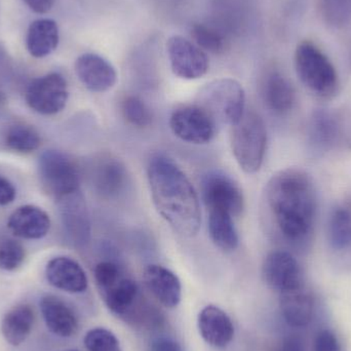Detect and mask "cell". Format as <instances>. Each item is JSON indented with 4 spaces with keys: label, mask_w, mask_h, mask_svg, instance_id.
<instances>
[{
    "label": "cell",
    "mask_w": 351,
    "mask_h": 351,
    "mask_svg": "<svg viewBox=\"0 0 351 351\" xmlns=\"http://www.w3.org/2000/svg\"><path fill=\"white\" fill-rule=\"evenodd\" d=\"M4 143L8 149L21 154H29L38 149L41 138L38 132L26 123H14L8 128L4 137Z\"/></svg>",
    "instance_id": "cell-28"
},
{
    "label": "cell",
    "mask_w": 351,
    "mask_h": 351,
    "mask_svg": "<svg viewBox=\"0 0 351 351\" xmlns=\"http://www.w3.org/2000/svg\"><path fill=\"white\" fill-rule=\"evenodd\" d=\"M263 98L270 110L278 114H286L294 107L296 95L290 80L276 71L268 74L264 82Z\"/></svg>",
    "instance_id": "cell-24"
},
{
    "label": "cell",
    "mask_w": 351,
    "mask_h": 351,
    "mask_svg": "<svg viewBox=\"0 0 351 351\" xmlns=\"http://www.w3.org/2000/svg\"><path fill=\"white\" fill-rule=\"evenodd\" d=\"M327 234L334 251L351 249V200H344L334 206L328 220Z\"/></svg>",
    "instance_id": "cell-26"
},
{
    "label": "cell",
    "mask_w": 351,
    "mask_h": 351,
    "mask_svg": "<svg viewBox=\"0 0 351 351\" xmlns=\"http://www.w3.org/2000/svg\"><path fill=\"white\" fill-rule=\"evenodd\" d=\"M170 127L176 137L191 144H206L216 135L217 123L202 107L186 105L171 115Z\"/></svg>",
    "instance_id": "cell-10"
},
{
    "label": "cell",
    "mask_w": 351,
    "mask_h": 351,
    "mask_svg": "<svg viewBox=\"0 0 351 351\" xmlns=\"http://www.w3.org/2000/svg\"><path fill=\"white\" fill-rule=\"evenodd\" d=\"M22 1L36 14H47L55 5L56 0H22Z\"/></svg>",
    "instance_id": "cell-37"
},
{
    "label": "cell",
    "mask_w": 351,
    "mask_h": 351,
    "mask_svg": "<svg viewBox=\"0 0 351 351\" xmlns=\"http://www.w3.org/2000/svg\"><path fill=\"white\" fill-rule=\"evenodd\" d=\"M33 323V309L27 304L16 305L10 309L2 319V336L10 346H21L30 335Z\"/></svg>",
    "instance_id": "cell-25"
},
{
    "label": "cell",
    "mask_w": 351,
    "mask_h": 351,
    "mask_svg": "<svg viewBox=\"0 0 351 351\" xmlns=\"http://www.w3.org/2000/svg\"><path fill=\"white\" fill-rule=\"evenodd\" d=\"M25 260V249L22 243L10 237L0 239V269L14 271Z\"/></svg>",
    "instance_id": "cell-32"
},
{
    "label": "cell",
    "mask_w": 351,
    "mask_h": 351,
    "mask_svg": "<svg viewBox=\"0 0 351 351\" xmlns=\"http://www.w3.org/2000/svg\"><path fill=\"white\" fill-rule=\"evenodd\" d=\"M144 284L152 296L168 308L178 306L182 296V287L174 272L164 266H147L143 274Z\"/></svg>",
    "instance_id": "cell-16"
},
{
    "label": "cell",
    "mask_w": 351,
    "mask_h": 351,
    "mask_svg": "<svg viewBox=\"0 0 351 351\" xmlns=\"http://www.w3.org/2000/svg\"><path fill=\"white\" fill-rule=\"evenodd\" d=\"M315 351H341V348L335 334L330 330H324L315 339Z\"/></svg>",
    "instance_id": "cell-34"
},
{
    "label": "cell",
    "mask_w": 351,
    "mask_h": 351,
    "mask_svg": "<svg viewBox=\"0 0 351 351\" xmlns=\"http://www.w3.org/2000/svg\"><path fill=\"white\" fill-rule=\"evenodd\" d=\"M193 43L204 51L222 53L225 49V39L218 31L204 24H195L190 30Z\"/></svg>",
    "instance_id": "cell-30"
},
{
    "label": "cell",
    "mask_w": 351,
    "mask_h": 351,
    "mask_svg": "<svg viewBox=\"0 0 351 351\" xmlns=\"http://www.w3.org/2000/svg\"><path fill=\"white\" fill-rule=\"evenodd\" d=\"M69 90L65 77L57 72L35 78L26 90V102L35 112L53 115L61 112L67 104Z\"/></svg>",
    "instance_id": "cell-9"
},
{
    "label": "cell",
    "mask_w": 351,
    "mask_h": 351,
    "mask_svg": "<svg viewBox=\"0 0 351 351\" xmlns=\"http://www.w3.org/2000/svg\"><path fill=\"white\" fill-rule=\"evenodd\" d=\"M315 301L304 286L280 293V311L285 321L295 328L305 327L313 319Z\"/></svg>",
    "instance_id": "cell-22"
},
{
    "label": "cell",
    "mask_w": 351,
    "mask_h": 351,
    "mask_svg": "<svg viewBox=\"0 0 351 351\" xmlns=\"http://www.w3.org/2000/svg\"><path fill=\"white\" fill-rule=\"evenodd\" d=\"M76 75L90 92L104 93L111 90L117 82V72L112 64L97 53L80 56L74 65Z\"/></svg>",
    "instance_id": "cell-15"
},
{
    "label": "cell",
    "mask_w": 351,
    "mask_h": 351,
    "mask_svg": "<svg viewBox=\"0 0 351 351\" xmlns=\"http://www.w3.org/2000/svg\"><path fill=\"white\" fill-rule=\"evenodd\" d=\"M198 329L202 339L216 348H226L234 336V327L230 317L215 305H208L200 311Z\"/></svg>",
    "instance_id": "cell-18"
},
{
    "label": "cell",
    "mask_w": 351,
    "mask_h": 351,
    "mask_svg": "<svg viewBox=\"0 0 351 351\" xmlns=\"http://www.w3.org/2000/svg\"><path fill=\"white\" fill-rule=\"evenodd\" d=\"M267 149V131L262 117L254 110L245 114L231 130V150L239 168L247 174L261 169Z\"/></svg>",
    "instance_id": "cell-5"
},
{
    "label": "cell",
    "mask_w": 351,
    "mask_h": 351,
    "mask_svg": "<svg viewBox=\"0 0 351 351\" xmlns=\"http://www.w3.org/2000/svg\"><path fill=\"white\" fill-rule=\"evenodd\" d=\"M280 351H304L303 350L302 344L296 338H288L285 340L282 343Z\"/></svg>",
    "instance_id": "cell-38"
},
{
    "label": "cell",
    "mask_w": 351,
    "mask_h": 351,
    "mask_svg": "<svg viewBox=\"0 0 351 351\" xmlns=\"http://www.w3.org/2000/svg\"><path fill=\"white\" fill-rule=\"evenodd\" d=\"M149 351H183L181 346L168 337H158L150 343Z\"/></svg>",
    "instance_id": "cell-36"
},
{
    "label": "cell",
    "mask_w": 351,
    "mask_h": 351,
    "mask_svg": "<svg viewBox=\"0 0 351 351\" xmlns=\"http://www.w3.org/2000/svg\"><path fill=\"white\" fill-rule=\"evenodd\" d=\"M92 179L95 188L101 195L114 197L125 189L128 173L121 160L113 156H102L95 164Z\"/></svg>",
    "instance_id": "cell-21"
},
{
    "label": "cell",
    "mask_w": 351,
    "mask_h": 351,
    "mask_svg": "<svg viewBox=\"0 0 351 351\" xmlns=\"http://www.w3.org/2000/svg\"><path fill=\"white\" fill-rule=\"evenodd\" d=\"M16 196V190L14 184L0 175V206H8L14 202Z\"/></svg>",
    "instance_id": "cell-35"
},
{
    "label": "cell",
    "mask_w": 351,
    "mask_h": 351,
    "mask_svg": "<svg viewBox=\"0 0 351 351\" xmlns=\"http://www.w3.org/2000/svg\"><path fill=\"white\" fill-rule=\"evenodd\" d=\"M152 202L180 237L193 239L202 226L199 198L185 173L168 156H154L147 169Z\"/></svg>",
    "instance_id": "cell-2"
},
{
    "label": "cell",
    "mask_w": 351,
    "mask_h": 351,
    "mask_svg": "<svg viewBox=\"0 0 351 351\" xmlns=\"http://www.w3.org/2000/svg\"><path fill=\"white\" fill-rule=\"evenodd\" d=\"M62 351H78V350H62Z\"/></svg>",
    "instance_id": "cell-40"
},
{
    "label": "cell",
    "mask_w": 351,
    "mask_h": 351,
    "mask_svg": "<svg viewBox=\"0 0 351 351\" xmlns=\"http://www.w3.org/2000/svg\"><path fill=\"white\" fill-rule=\"evenodd\" d=\"M234 217L228 213L208 210V228L210 239L219 249L232 252L239 247V234L235 228Z\"/></svg>",
    "instance_id": "cell-27"
},
{
    "label": "cell",
    "mask_w": 351,
    "mask_h": 351,
    "mask_svg": "<svg viewBox=\"0 0 351 351\" xmlns=\"http://www.w3.org/2000/svg\"><path fill=\"white\" fill-rule=\"evenodd\" d=\"M262 274L266 284L280 293L302 286L300 265L292 254L274 251L264 260Z\"/></svg>",
    "instance_id": "cell-13"
},
{
    "label": "cell",
    "mask_w": 351,
    "mask_h": 351,
    "mask_svg": "<svg viewBox=\"0 0 351 351\" xmlns=\"http://www.w3.org/2000/svg\"><path fill=\"white\" fill-rule=\"evenodd\" d=\"M37 169L41 185L57 199L80 191V171L67 154L47 150L39 156Z\"/></svg>",
    "instance_id": "cell-7"
},
{
    "label": "cell",
    "mask_w": 351,
    "mask_h": 351,
    "mask_svg": "<svg viewBox=\"0 0 351 351\" xmlns=\"http://www.w3.org/2000/svg\"><path fill=\"white\" fill-rule=\"evenodd\" d=\"M202 198L208 210H219L237 217L243 212L245 198L234 180L222 172L208 173L202 181Z\"/></svg>",
    "instance_id": "cell-11"
},
{
    "label": "cell",
    "mask_w": 351,
    "mask_h": 351,
    "mask_svg": "<svg viewBox=\"0 0 351 351\" xmlns=\"http://www.w3.org/2000/svg\"><path fill=\"white\" fill-rule=\"evenodd\" d=\"M59 40L57 23L51 19H38L29 26L26 47L32 57L40 59L51 55L57 49Z\"/></svg>",
    "instance_id": "cell-23"
},
{
    "label": "cell",
    "mask_w": 351,
    "mask_h": 351,
    "mask_svg": "<svg viewBox=\"0 0 351 351\" xmlns=\"http://www.w3.org/2000/svg\"><path fill=\"white\" fill-rule=\"evenodd\" d=\"M167 51L173 73L178 77L198 80L208 72L210 67L208 56L193 41L181 35H174L167 43Z\"/></svg>",
    "instance_id": "cell-12"
},
{
    "label": "cell",
    "mask_w": 351,
    "mask_h": 351,
    "mask_svg": "<svg viewBox=\"0 0 351 351\" xmlns=\"http://www.w3.org/2000/svg\"><path fill=\"white\" fill-rule=\"evenodd\" d=\"M295 69L300 82L313 95L332 99L339 90V77L333 63L317 45L301 41L295 51Z\"/></svg>",
    "instance_id": "cell-4"
},
{
    "label": "cell",
    "mask_w": 351,
    "mask_h": 351,
    "mask_svg": "<svg viewBox=\"0 0 351 351\" xmlns=\"http://www.w3.org/2000/svg\"><path fill=\"white\" fill-rule=\"evenodd\" d=\"M84 341L88 351H123L117 336L103 328L90 330Z\"/></svg>",
    "instance_id": "cell-33"
},
{
    "label": "cell",
    "mask_w": 351,
    "mask_h": 351,
    "mask_svg": "<svg viewBox=\"0 0 351 351\" xmlns=\"http://www.w3.org/2000/svg\"><path fill=\"white\" fill-rule=\"evenodd\" d=\"M47 282L68 293H82L88 289V276L84 268L69 257H56L45 267Z\"/></svg>",
    "instance_id": "cell-17"
},
{
    "label": "cell",
    "mask_w": 351,
    "mask_h": 351,
    "mask_svg": "<svg viewBox=\"0 0 351 351\" xmlns=\"http://www.w3.org/2000/svg\"><path fill=\"white\" fill-rule=\"evenodd\" d=\"M57 200L66 234L74 245H86L90 239V220L82 192L80 190Z\"/></svg>",
    "instance_id": "cell-14"
},
{
    "label": "cell",
    "mask_w": 351,
    "mask_h": 351,
    "mask_svg": "<svg viewBox=\"0 0 351 351\" xmlns=\"http://www.w3.org/2000/svg\"><path fill=\"white\" fill-rule=\"evenodd\" d=\"M121 111L125 121L134 127L147 128L152 123L149 107L138 97H127L121 104Z\"/></svg>",
    "instance_id": "cell-31"
},
{
    "label": "cell",
    "mask_w": 351,
    "mask_h": 351,
    "mask_svg": "<svg viewBox=\"0 0 351 351\" xmlns=\"http://www.w3.org/2000/svg\"><path fill=\"white\" fill-rule=\"evenodd\" d=\"M308 139L311 148L319 154L351 146V123L340 111L319 109L311 117Z\"/></svg>",
    "instance_id": "cell-8"
},
{
    "label": "cell",
    "mask_w": 351,
    "mask_h": 351,
    "mask_svg": "<svg viewBox=\"0 0 351 351\" xmlns=\"http://www.w3.org/2000/svg\"><path fill=\"white\" fill-rule=\"evenodd\" d=\"M95 280L107 308L128 323L152 327L160 317L140 296L139 287L133 278L114 262L103 261L94 270Z\"/></svg>",
    "instance_id": "cell-3"
},
{
    "label": "cell",
    "mask_w": 351,
    "mask_h": 351,
    "mask_svg": "<svg viewBox=\"0 0 351 351\" xmlns=\"http://www.w3.org/2000/svg\"><path fill=\"white\" fill-rule=\"evenodd\" d=\"M266 200L285 239L308 247L317 216V192L309 176L297 169L280 171L268 182Z\"/></svg>",
    "instance_id": "cell-1"
},
{
    "label": "cell",
    "mask_w": 351,
    "mask_h": 351,
    "mask_svg": "<svg viewBox=\"0 0 351 351\" xmlns=\"http://www.w3.org/2000/svg\"><path fill=\"white\" fill-rule=\"evenodd\" d=\"M6 104V96L1 90H0V109L3 108L4 105Z\"/></svg>",
    "instance_id": "cell-39"
},
{
    "label": "cell",
    "mask_w": 351,
    "mask_h": 351,
    "mask_svg": "<svg viewBox=\"0 0 351 351\" xmlns=\"http://www.w3.org/2000/svg\"><path fill=\"white\" fill-rule=\"evenodd\" d=\"M197 105L217 123H226L232 127L245 114V90L232 78L213 80L198 93Z\"/></svg>",
    "instance_id": "cell-6"
},
{
    "label": "cell",
    "mask_w": 351,
    "mask_h": 351,
    "mask_svg": "<svg viewBox=\"0 0 351 351\" xmlns=\"http://www.w3.org/2000/svg\"><path fill=\"white\" fill-rule=\"evenodd\" d=\"M324 20L334 29H343L351 22V0H321Z\"/></svg>",
    "instance_id": "cell-29"
},
{
    "label": "cell",
    "mask_w": 351,
    "mask_h": 351,
    "mask_svg": "<svg viewBox=\"0 0 351 351\" xmlns=\"http://www.w3.org/2000/svg\"><path fill=\"white\" fill-rule=\"evenodd\" d=\"M8 227L12 234L20 239H40L49 233L51 219L43 208L27 204L10 215Z\"/></svg>",
    "instance_id": "cell-20"
},
{
    "label": "cell",
    "mask_w": 351,
    "mask_h": 351,
    "mask_svg": "<svg viewBox=\"0 0 351 351\" xmlns=\"http://www.w3.org/2000/svg\"><path fill=\"white\" fill-rule=\"evenodd\" d=\"M40 311L45 325L51 333L63 338L75 335L78 330L77 317L63 299L53 295L43 297Z\"/></svg>",
    "instance_id": "cell-19"
}]
</instances>
